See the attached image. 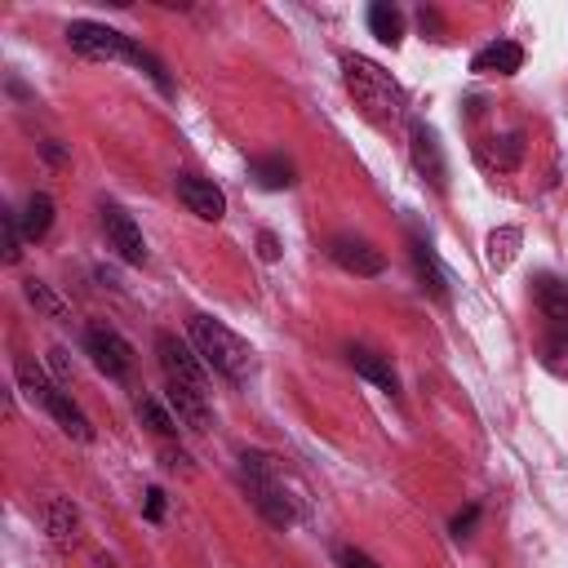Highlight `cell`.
Returning <instances> with one entry per match:
<instances>
[{
    "label": "cell",
    "mask_w": 568,
    "mask_h": 568,
    "mask_svg": "<svg viewBox=\"0 0 568 568\" xmlns=\"http://www.w3.org/2000/svg\"><path fill=\"white\" fill-rule=\"evenodd\" d=\"M519 67H524V49L515 40H493V44H484L470 58V71L475 75H515Z\"/></svg>",
    "instance_id": "obj_13"
},
{
    "label": "cell",
    "mask_w": 568,
    "mask_h": 568,
    "mask_svg": "<svg viewBox=\"0 0 568 568\" xmlns=\"http://www.w3.org/2000/svg\"><path fill=\"white\" fill-rule=\"evenodd\" d=\"M186 333H191V346H195V355L204 359V368L222 373L226 382H244V377L253 373V346H248L240 333H231L222 320H213V315H191V320H186Z\"/></svg>",
    "instance_id": "obj_3"
},
{
    "label": "cell",
    "mask_w": 568,
    "mask_h": 568,
    "mask_svg": "<svg viewBox=\"0 0 568 568\" xmlns=\"http://www.w3.org/2000/svg\"><path fill=\"white\" fill-rule=\"evenodd\" d=\"M178 200L186 204V213H195L200 222H222L226 217V195L213 178H195V173H182L178 182Z\"/></svg>",
    "instance_id": "obj_9"
},
{
    "label": "cell",
    "mask_w": 568,
    "mask_h": 568,
    "mask_svg": "<svg viewBox=\"0 0 568 568\" xmlns=\"http://www.w3.org/2000/svg\"><path fill=\"white\" fill-rule=\"evenodd\" d=\"M22 293H27V302H31L36 311H44V315H53V320H67V315H71V311H67V302H62L44 280H36V275H31V280H22Z\"/></svg>",
    "instance_id": "obj_24"
},
{
    "label": "cell",
    "mask_w": 568,
    "mask_h": 568,
    "mask_svg": "<svg viewBox=\"0 0 568 568\" xmlns=\"http://www.w3.org/2000/svg\"><path fill=\"white\" fill-rule=\"evenodd\" d=\"M532 302L550 320V328L568 324V275H537L532 280Z\"/></svg>",
    "instance_id": "obj_16"
},
{
    "label": "cell",
    "mask_w": 568,
    "mask_h": 568,
    "mask_svg": "<svg viewBox=\"0 0 568 568\" xmlns=\"http://www.w3.org/2000/svg\"><path fill=\"white\" fill-rule=\"evenodd\" d=\"M0 231H4V262H22V240H27V231H22V217H18L13 209L0 213Z\"/></svg>",
    "instance_id": "obj_26"
},
{
    "label": "cell",
    "mask_w": 568,
    "mask_h": 568,
    "mask_svg": "<svg viewBox=\"0 0 568 568\" xmlns=\"http://www.w3.org/2000/svg\"><path fill=\"white\" fill-rule=\"evenodd\" d=\"M342 84H346V93L355 98L359 115H364L373 129L390 133V129H399V124L408 120V93H404L399 80H395L386 67H377L373 58H364V53H342Z\"/></svg>",
    "instance_id": "obj_1"
},
{
    "label": "cell",
    "mask_w": 568,
    "mask_h": 568,
    "mask_svg": "<svg viewBox=\"0 0 568 568\" xmlns=\"http://www.w3.org/2000/svg\"><path fill=\"white\" fill-rule=\"evenodd\" d=\"M257 253H262V262H275V257H280V240H275V231H257Z\"/></svg>",
    "instance_id": "obj_30"
},
{
    "label": "cell",
    "mask_w": 568,
    "mask_h": 568,
    "mask_svg": "<svg viewBox=\"0 0 568 568\" xmlns=\"http://www.w3.org/2000/svg\"><path fill=\"white\" fill-rule=\"evenodd\" d=\"M40 524H44V532L58 550H71L80 541V510H75L71 497H49L40 506Z\"/></svg>",
    "instance_id": "obj_12"
},
{
    "label": "cell",
    "mask_w": 568,
    "mask_h": 568,
    "mask_svg": "<svg viewBox=\"0 0 568 568\" xmlns=\"http://www.w3.org/2000/svg\"><path fill=\"white\" fill-rule=\"evenodd\" d=\"M519 244H524V231H519V226H497V231H488V240H484V262H488V271H506V266L519 257Z\"/></svg>",
    "instance_id": "obj_17"
},
{
    "label": "cell",
    "mask_w": 568,
    "mask_h": 568,
    "mask_svg": "<svg viewBox=\"0 0 568 568\" xmlns=\"http://www.w3.org/2000/svg\"><path fill=\"white\" fill-rule=\"evenodd\" d=\"M138 422H146L155 435H178V426H182V422L169 413V404H160L155 395H142V399H138Z\"/></svg>",
    "instance_id": "obj_25"
},
{
    "label": "cell",
    "mask_w": 568,
    "mask_h": 568,
    "mask_svg": "<svg viewBox=\"0 0 568 568\" xmlns=\"http://www.w3.org/2000/svg\"><path fill=\"white\" fill-rule=\"evenodd\" d=\"M13 377H18V390H22V395H27L31 404H40V408H44V404H49V395L58 390V386H49L44 368H40V364H36L31 355H22V359L13 364Z\"/></svg>",
    "instance_id": "obj_20"
},
{
    "label": "cell",
    "mask_w": 568,
    "mask_h": 568,
    "mask_svg": "<svg viewBox=\"0 0 568 568\" xmlns=\"http://www.w3.org/2000/svg\"><path fill=\"white\" fill-rule=\"evenodd\" d=\"M155 359H160V368H164L169 382H182V386H195V390L209 386V377H204V359H200L195 346L182 342L178 333H155Z\"/></svg>",
    "instance_id": "obj_5"
},
{
    "label": "cell",
    "mask_w": 568,
    "mask_h": 568,
    "mask_svg": "<svg viewBox=\"0 0 568 568\" xmlns=\"http://www.w3.org/2000/svg\"><path fill=\"white\" fill-rule=\"evenodd\" d=\"M413 262H417V275H422V280H430V293H435V297H448L444 275H439V266H435V257H430V248H426L422 240L413 244Z\"/></svg>",
    "instance_id": "obj_27"
},
{
    "label": "cell",
    "mask_w": 568,
    "mask_h": 568,
    "mask_svg": "<svg viewBox=\"0 0 568 568\" xmlns=\"http://www.w3.org/2000/svg\"><path fill=\"white\" fill-rule=\"evenodd\" d=\"M44 413H49V417L62 426V435H71L75 444H93V422L84 417V408H80L67 390H53L49 404H44Z\"/></svg>",
    "instance_id": "obj_14"
},
{
    "label": "cell",
    "mask_w": 568,
    "mask_h": 568,
    "mask_svg": "<svg viewBox=\"0 0 568 568\" xmlns=\"http://www.w3.org/2000/svg\"><path fill=\"white\" fill-rule=\"evenodd\" d=\"M346 359H351V368H355L364 382H373L377 390H386V395H395V390H399V373H395V364H390L386 355L364 351V346H351V351H346Z\"/></svg>",
    "instance_id": "obj_15"
},
{
    "label": "cell",
    "mask_w": 568,
    "mask_h": 568,
    "mask_svg": "<svg viewBox=\"0 0 568 568\" xmlns=\"http://www.w3.org/2000/svg\"><path fill=\"white\" fill-rule=\"evenodd\" d=\"M146 519H164V493L160 488H146Z\"/></svg>",
    "instance_id": "obj_31"
},
{
    "label": "cell",
    "mask_w": 568,
    "mask_h": 568,
    "mask_svg": "<svg viewBox=\"0 0 568 568\" xmlns=\"http://www.w3.org/2000/svg\"><path fill=\"white\" fill-rule=\"evenodd\" d=\"M240 479H244V488H248V497H253V506L262 510L266 524H275V528H293V524H297V506H293V497H288L284 466H280L275 457H266V453H244V457H240Z\"/></svg>",
    "instance_id": "obj_4"
},
{
    "label": "cell",
    "mask_w": 568,
    "mask_h": 568,
    "mask_svg": "<svg viewBox=\"0 0 568 568\" xmlns=\"http://www.w3.org/2000/svg\"><path fill=\"white\" fill-rule=\"evenodd\" d=\"M84 355L93 359L98 373H106V377H115V382L133 368V346H129L111 324H89V328H84Z\"/></svg>",
    "instance_id": "obj_6"
},
{
    "label": "cell",
    "mask_w": 568,
    "mask_h": 568,
    "mask_svg": "<svg viewBox=\"0 0 568 568\" xmlns=\"http://www.w3.org/2000/svg\"><path fill=\"white\" fill-rule=\"evenodd\" d=\"M337 564H342V568H382V564H377L373 555H364L359 546H342V550H337Z\"/></svg>",
    "instance_id": "obj_28"
},
{
    "label": "cell",
    "mask_w": 568,
    "mask_h": 568,
    "mask_svg": "<svg viewBox=\"0 0 568 568\" xmlns=\"http://www.w3.org/2000/svg\"><path fill=\"white\" fill-rule=\"evenodd\" d=\"M164 404L173 408V417H178L186 430H209V426H213V408H209V395H204V390H195V386L169 382V390H164Z\"/></svg>",
    "instance_id": "obj_11"
},
{
    "label": "cell",
    "mask_w": 568,
    "mask_h": 568,
    "mask_svg": "<svg viewBox=\"0 0 568 568\" xmlns=\"http://www.w3.org/2000/svg\"><path fill=\"white\" fill-rule=\"evenodd\" d=\"M49 364H53V368H58L62 377L71 373V364H67V351H62V346H53V351H49Z\"/></svg>",
    "instance_id": "obj_32"
},
{
    "label": "cell",
    "mask_w": 568,
    "mask_h": 568,
    "mask_svg": "<svg viewBox=\"0 0 568 568\" xmlns=\"http://www.w3.org/2000/svg\"><path fill=\"white\" fill-rule=\"evenodd\" d=\"M368 31L382 40V44H399L404 40V18H399V9L395 4H373L368 9Z\"/></svg>",
    "instance_id": "obj_21"
},
{
    "label": "cell",
    "mask_w": 568,
    "mask_h": 568,
    "mask_svg": "<svg viewBox=\"0 0 568 568\" xmlns=\"http://www.w3.org/2000/svg\"><path fill=\"white\" fill-rule=\"evenodd\" d=\"M408 151H413V169L435 186V191H448V164H444V146L435 138L430 124L413 120L408 124Z\"/></svg>",
    "instance_id": "obj_8"
},
{
    "label": "cell",
    "mask_w": 568,
    "mask_h": 568,
    "mask_svg": "<svg viewBox=\"0 0 568 568\" xmlns=\"http://www.w3.org/2000/svg\"><path fill=\"white\" fill-rule=\"evenodd\" d=\"M479 160L488 169H515L524 160V138L519 133H506V138H484L479 142Z\"/></svg>",
    "instance_id": "obj_19"
},
{
    "label": "cell",
    "mask_w": 568,
    "mask_h": 568,
    "mask_svg": "<svg viewBox=\"0 0 568 568\" xmlns=\"http://www.w3.org/2000/svg\"><path fill=\"white\" fill-rule=\"evenodd\" d=\"M102 231H106V248H115L120 262H129V266H146V240H142V226H138L120 204H102Z\"/></svg>",
    "instance_id": "obj_7"
},
{
    "label": "cell",
    "mask_w": 568,
    "mask_h": 568,
    "mask_svg": "<svg viewBox=\"0 0 568 568\" xmlns=\"http://www.w3.org/2000/svg\"><path fill=\"white\" fill-rule=\"evenodd\" d=\"M67 44H71L80 58H89V62H133V67H142V71L169 93L164 67H160L142 44H133L124 31H115V27H106V22H93V18L67 22Z\"/></svg>",
    "instance_id": "obj_2"
},
{
    "label": "cell",
    "mask_w": 568,
    "mask_h": 568,
    "mask_svg": "<svg viewBox=\"0 0 568 568\" xmlns=\"http://www.w3.org/2000/svg\"><path fill=\"white\" fill-rule=\"evenodd\" d=\"M328 257H333L346 275H382V271H386L382 248H373L368 240H355V235H337V240H328Z\"/></svg>",
    "instance_id": "obj_10"
},
{
    "label": "cell",
    "mask_w": 568,
    "mask_h": 568,
    "mask_svg": "<svg viewBox=\"0 0 568 568\" xmlns=\"http://www.w3.org/2000/svg\"><path fill=\"white\" fill-rule=\"evenodd\" d=\"M253 178H257V186H266V191H288L297 178H293V164L284 160V155H266V160H253Z\"/></svg>",
    "instance_id": "obj_22"
},
{
    "label": "cell",
    "mask_w": 568,
    "mask_h": 568,
    "mask_svg": "<svg viewBox=\"0 0 568 568\" xmlns=\"http://www.w3.org/2000/svg\"><path fill=\"white\" fill-rule=\"evenodd\" d=\"M18 217H22L27 240H44V235H49V226H53V195H49V191H31Z\"/></svg>",
    "instance_id": "obj_18"
},
{
    "label": "cell",
    "mask_w": 568,
    "mask_h": 568,
    "mask_svg": "<svg viewBox=\"0 0 568 568\" xmlns=\"http://www.w3.org/2000/svg\"><path fill=\"white\" fill-rule=\"evenodd\" d=\"M475 519H479V506H466L457 519H453V537L462 541V537H470V528H475Z\"/></svg>",
    "instance_id": "obj_29"
},
{
    "label": "cell",
    "mask_w": 568,
    "mask_h": 568,
    "mask_svg": "<svg viewBox=\"0 0 568 568\" xmlns=\"http://www.w3.org/2000/svg\"><path fill=\"white\" fill-rule=\"evenodd\" d=\"M541 364L555 373V377H568V324H555L541 342Z\"/></svg>",
    "instance_id": "obj_23"
}]
</instances>
